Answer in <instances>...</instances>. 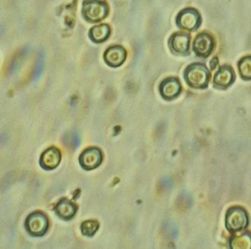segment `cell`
I'll use <instances>...</instances> for the list:
<instances>
[{"label":"cell","mask_w":251,"mask_h":249,"mask_svg":"<svg viewBox=\"0 0 251 249\" xmlns=\"http://www.w3.org/2000/svg\"><path fill=\"white\" fill-rule=\"evenodd\" d=\"M249 225V216L246 210L236 206L228 209L226 215V226L229 231L237 232Z\"/></svg>","instance_id":"4"},{"label":"cell","mask_w":251,"mask_h":249,"mask_svg":"<svg viewBox=\"0 0 251 249\" xmlns=\"http://www.w3.org/2000/svg\"><path fill=\"white\" fill-rule=\"evenodd\" d=\"M214 47H215L214 38L205 32L198 35L193 44V49L198 57H209L213 52Z\"/></svg>","instance_id":"8"},{"label":"cell","mask_w":251,"mask_h":249,"mask_svg":"<svg viewBox=\"0 0 251 249\" xmlns=\"http://www.w3.org/2000/svg\"><path fill=\"white\" fill-rule=\"evenodd\" d=\"M103 162V153L97 147L86 149L79 156L80 166L83 170H92L97 169Z\"/></svg>","instance_id":"6"},{"label":"cell","mask_w":251,"mask_h":249,"mask_svg":"<svg viewBox=\"0 0 251 249\" xmlns=\"http://www.w3.org/2000/svg\"><path fill=\"white\" fill-rule=\"evenodd\" d=\"M127 57V52L126 49L121 46H112L108 47L104 54L103 59L105 63L113 68L122 66Z\"/></svg>","instance_id":"9"},{"label":"cell","mask_w":251,"mask_h":249,"mask_svg":"<svg viewBox=\"0 0 251 249\" xmlns=\"http://www.w3.org/2000/svg\"><path fill=\"white\" fill-rule=\"evenodd\" d=\"M49 227L48 217L42 212H34L28 215L25 221V228L33 237L44 236Z\"/></svg>","instance_id":"3"},{"label":"cell","mask_w":251,"mask_h":249,"mask_svg":"<svg viewBox=\"0 0 251 249\" xmlns=\"http://www.w3.org/2000/svg\"><path fill=\"white\" fill-rule=\"evenodd\" d=\"M177 25L188 31L196 30L201 23V18L198 11L195 9H184L180 12L176 18Z\"/></svg>","instance_id":"5"},{"label":"cell","mask_w":251,"mask_h":249,"mask_svg":"<svg viewBox=\"0 0 251 249\" xmlns=\"http://www.w3.org/2000/svg\"><path fill=\"white\" fill-rule=\"evenodd\" d=\"M61 161V151L56 147L48 148L40 158V165L46 170H55Z\"/></svg>","instance_id":"10"},{"label":"cell","mask_w":251,"mask_h":249,"mask_svg":"<svg viewBox=\"0 0 251 249\" xmlns=\"http://www.w3.org/2000/svg\"><path fill=\"white\" fill-rule=\"evenodd\" d=\"M235 79V75L231 67L222 66L214 77V85L218 89H227Z\"/></svg>","instance_id":"12"},{"label":"cell","mask_w":251,"mask_h":249,"mask_svg":"<svg viewBox=\"0 0 251 249\" xmlns=\"http://www.w3.org/2000/svg\"><path fill=\"white\" fill-rule=\"evenodd\" d=\"M54 212L61 219L71 220L77 212V206L70 199H62L54 207Z\"/></svg>","instance_id":"13"},{"label":"cell","mask_w":251,"mask_h":249,"mask_svg":"<svg viewBox=\"0 0 251 249\" xmlns=\"http://www.w3.org/2000/svg\"><path fill=\"white\" fill-rule=\"evenodd\" d=\"M110 27L106 24L96 25L91 28L89 36L93 43L102 44L108 39V37L110 36Z\"/></svg>","instance_id":"14"},{"label":"cell","mask_w":251,"mask_h":249,"mask_svg":"<svg viewBox=\"0 0 251 249\" xmlns=\"http://www.w3.org/2000/svg\"><path fill=\"white\" fill-rule=\"evenodd\" d=\"M238 68L243 79L251 80V57L242 58L238 64Z\"/></svg>","instance_id":"17"},{"label":"cell","mask_w":251,"mask_h":249,"mask_svg":"<svg viewBox=\"0 0 251 249\" xmlns=\"http://www.w3.org/2000/svg\"><path fill=\"white\" fill-rule=\"evenodd\" d=\"M229 245L232 249H251V233L247 232L241 236L231 238Z\"/></svg>","instance_id":"15"},{"label":"cell","mask_w":251,"mask_h":249,"mask_svg":"<svg viewBox=\"0 0 251 249\" xmlns=\"http://www.w3.org/2000/svg\"><path fill=\"white\" fill-rule=\"evenodd\" d=\"M183 76L190 88L202 90L206 89L209 84L210 72L204 64L193 63L185 69Z\"/></svg>","instance_id":"1"},{"label":"cell","mask_w":251,"mask_h":249,"mask_svg":"<svg viewBox=\"0 0 251 249\" xmlns=\"http://www.w3.org/2000/svg\"><path fill=\"white\" fill-rule=\"evenodd\" d=\"M169 46L174 53L187 54L190 46V36L183 32L174 33L169 41Z\"/></svg>","instance_id":"11"},{"label":"cell","mask_w":251,"mask_h":249,"mask_svg":"<svg viewBox=\"0 0 251 249\" xmlns=\"http://www.w3.org/2000/svg\"><path fill=\"white\" fill-rule=\"evenodd\" d=\"M81 232L87 237H92L99 228V223L95 220H87L81 224Z\"/></svg>","instance_id":"16"},{"label":"cell","mask_w":251,"mask_h":249,"mask_svg":"<svg viewBox=\"0 0 251 249\" xmlns=\"http://www.w3.org/2000/svg\"><path fill=\"white\" fill-rule=\"evenodd\" d=\"M109 12L108 5L102 0H85L82 4V15L90 23L103 20Z\"/></svg>","instance_id":"2"},{"label":"cell","mask_w":251,"mask_h":249,"mask_svg":"<svg viewBox=\"0 0 251 249\" xmlns=\"http://www.w3.org/2000/svg\"><path fill=\"white\" fill-rule=\"evenodd\" d=\"M182 92V85L179 79L169 77L163 80L159 85L161 97L166 101H172L177 98Z\"/></svg>","instance_id":"7"}]
</instances>
